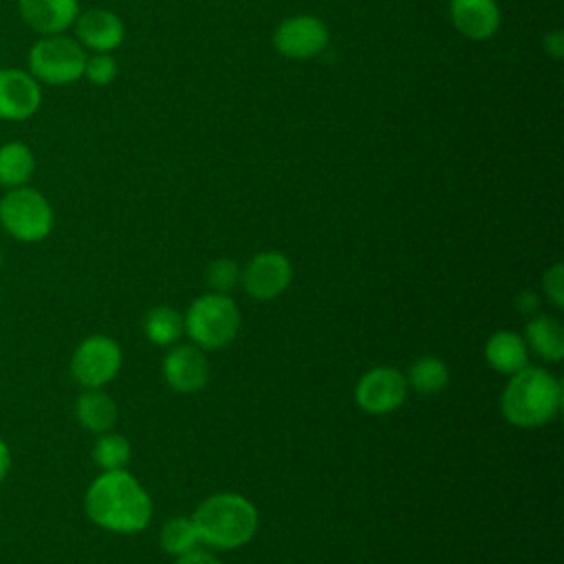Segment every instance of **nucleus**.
Here are the masks:
<instances>
[{
	"instance_id": "f257e3e1",
	"label": "nucleus",
	"mask_w": 564,
	"mask_h": 564,
	"mask_svg": "<svg viewBox=\"0 0 564 564\" xmlns=\"http://www.w3.org/2000/svg\"><path fill=\"white\" fill-rule=\"evenodd\" d=\"M88 518L108 531L134 533L148 527L152 500L141 482L126 469H112L97 476L84 500Z\"/></svg>"
},
{
	"instance_id": "f03ea898",
	"label": "nucleus",
	"mask_w": 564,
	"mask_h": 564,
	"mask_svg": "<svg viewBox=\"0 0 564 564\" xmlns=\"http://www.w3.org/2000/svg\"><path fill=\"white\" fill-rule=\"evenodd\" d=\"M562 405V386L544 368H522L511 375L500 397L505 419L518 427H538L551 421Z\"/></svg>"
},
{
	"instance_id": "7ed1b4c3",
	"label": "nucleus",
	"mask_w": 564,
	"mask_h": 564,
	"mask_svg": "<svg viewBox=\"0 0 564 564\" xmlns=\"http://www.w3.org/2000/svg\"><path fill=\"white\" fill-rule=\"evenodd\" d=\"M192 522L200 542L216 549H238L256 535L258 511L240 494H214L196 507Z\"/></svg>"
},
{
	"instance_id": "20e7f679",
	"label": "nucleus",
	"mask_w": 564,
	"mask_h": 564,
	"mask_svg": "<svg viewBox=\"0 0 564 564\" xmlns=\"http://www.w3.org/2000/svg\"><path fill=\"white\" fill-rule=\"evenodd\" d=\"M183 326L198 348L218 350L236 339L240 330V311L229 295L207 293L189 304Z\"/></svg>"
},
{
	"instance_id": "39448f33",
	"label": "nucleus",
	"mask_w": 564,
	"mask_h": 564,
	"mask_svg": "<svg viewBox=\"0 0 564 564\" xmlns=\"http://www.w3.org/2000/svg\"><path fill=\"white\" fill-rule=\"evenodd\" d=\"M86 48L64 33L59 35H42L35 40L26 55V70L40 82L48 86L73 84L84 77Z\"/></svg>"
},
{
	"instance_id": "423d86ee",
	"label": "nucleus",
	"mask_w": 564,
	"mask_h": 564,
	"mask_svg": "<svg viewBox=\"0 0 564 564\" xmlns=\"http://www.w3.org/2000/svg\"><path fill=\"white\" fill-rule=\"evenodd\" d=\"M55 223L53 207L48 198L29 185L7 189L0 198V225L2 229L20 242L44 240Z\"/></svg>"
},
{
	"instance_id": "0eeeda50",
	"label": "nucleus",
	"mask_w": 564,
	"mask_h": 564,
	"mask_svg": "<svg viewBox=\"0 0 564 564\" xmlns=\"http://www.w3.org/2000/svg\"><path fill=\"white\" fill-rule=\"evenodd\" d=\"M121 368V348L106 335L86 337L73 352L70 372L84 388H101L117 377Z\"/></svg>"
},
{
	"instance_id": "6e6552de",
	"label": "nucleus",
	"mask_w": 564,
	"mask_h": 564,
	"mask_svg": "<svg viewBox=\"0 0 564 564\" xmlns=\"http://www.w3.org/2000/svg\"><path fill=\"white\" fill-rule=\"evenodd\" d=\"M328 26L315 15H291L273 31V46L289 59H311L328 46Z\"/></svg>"
},
{
	"instance_id": "1a4fd4ad",
	"label": "nucleus",
	"mask_w": 564,
	"mask_h": 564,
	"mask_svg": "<svg viewBox=\"0 0 564 564\" xmlns=\"http://www.w3.org/2000/svg\"><path fill=\"white\" fill-rule=\"evenodd\" d=\"M408 397V379L401 370L379 366L361 375L355 388L357 405L368 414H388Z\"/></svg>"
},
{
	"instance_id": "9d476101",
	"label": "nucleus",
	"mask_w": 564,
	"mask_h": 564,
	"mask_svg": "<svg viewBox=\"0 0 564 564\" xmlns=\"http://www.w3.org/2000/svg\"><path fill=\"white\" fill-rule=\"evenodd\" d=\"M42 84L24 68H0V119L26 121L42 106Z\"/></svg>"
},
{
	"instance_id": "9b49d317",
	"label": "nucleus",
	"mask_w": 564,
	"mask_h": 564,
	"mask_svg": "<svg viewBox=\"0 0 564 564\" xmlns=\"http://www.w3.org/2000/svg\"><path fill=\"white\" fill-rule=\"evenodd\" d=\"M293 269L284 253L280 251H262L256 253L247 269L240 273V282L245 291L256 300H273L286 291L291 284Z\"/></svg>"
},
{
	"instance_id": "f8f14e48",
	"label": "nucleus",
	"mask_w": 564,
	"mask_h": 564,
	"mask_svg": "<svg viewBox=\"0 0 564 564\" xmlns=\"http://www.w3.org/2000/svg\"><path fill=\"white\" fill-rule=\"evenodd\" d=\"M75 40L93 53H112L121 46L126 29L121 18L108 9L79 11L75 20Z\"/></svg>"
},
{
	"instance_id": "ddd939ff",
	"label": "nucleus",
	"mask_w": 564,
	"mask_h": 564,
	"mask_svg": "<svg viewBox=\"0 0 564 564\" xmlns=\"http://www.w3.org/2000/svg\"><path fill=\"white\" fill-rule=\"evenodd\" d=\"M22 22L40 35L68 31L79 15V0H18Z\"/></svg>"
},
{
	"instance_id": "4468645a",
	"label": "nucleus",
	"mask_w": 564,
	"mask_h": 564,
	"mask_svg": "<svg viewBox=\"0 0 564 564\" xmlns=\"http://www.w3.org/2000/svg\"><path fill=\"white\" fill-rule=\"evenodd\" d=\"M163 377L176 392H196L209 379V366L198 346H176L163 359Z\"/></svg>"
},
{
	"instance_id": "2eb2a0df",
	"label": "nucleus",
	"mask_w": 564,
	"mask_h": 564,
	"mask_svg": "<svg viewBox=\"0 0 564 564\" xmlns=\"http://www.w3.org/2000/svg\"><path fill=\"white\" fill-rule=\"evenodd\" d=\"M449 18L460 35L482 42L498 31L500 7L496 0H452Z\"/></svg>"
},
{
	"instance_id": "dca6fc26",
	"label": "nucleus",
	"mask_w": 564,
	"mask_h": 564,
	"mask_svg": "<svg viewBox=\"0 0 564 564\" xmlns=\"http://www.w3.org/2000/svg\"><path fill=\"white\" fill-rule=\"evenodd\" d=\"M485 359L494 370L502 375H516L529 366V348L520 335L511 330H498L487 339Z\"/></svg>"
},
{
	"instance_id": "f3484780",
	"label": "nucleus",
	"mask_w": 564,
	"mask_h": 564,
	"mask_svg": "<svg viewBox=\"0 0 564 564\" xmlns=\"http://www.w3.org/2000/svg\"><path fill=\"white\" fill-rule=\"evenodd\" d=\"M75 416L88 432L104 434L117 423V405L99 388H88L75 403Z\"/></svg>"
},
{
	"instance_id": "a211bd4d",
	"label": "nucleus",
	"mask_w": 564,
	"mask_h": 564,
	"mask_svg": "<svg viewBox=\"0 0 564 564\" xmlns=\"http://www.w3.org/2000/svg\"><path fill=\"white\" fill-rule=\"evenodd\" d=\"M35 172V154L24 141H7L0 145V187L13 189L29 185Z\"/></svg>"
},
{
	"instance_id": "6ab92c4d",
	"label": "nucleus",
	"mask_w": 564,
	"mask_h": 564,
	"mask_svg": "<svg viewBox=\"0 0 564 564\" xmlns=\"http://www.w3.org/2000/svg\"><path fill=\"white\" fill-rule=\"evenodd\" d=\"M524 344L542 359L560 361L564 355L562 324L551 315H540L531 319L524 328Z\"/></svg>"
},
{
	"instance_id": "aec40b11",
	"label": "nucleus",
	"mask_w": 564,
	"mask_h": 564,
	"mask_svg": "<svg viewBox=\"0 0 564 564\" xmlns=\"http://www.w3.org/2000/svg\"><path fill=\"white\" fill-rule=\"evenodd\" d=\"M183 330H185L183 317L170 306H156L143 319L145 337L159 346H167V344L176 341Z\"/></svg>"
},
{
	"instance_id": "412c9836",
	"label": "nucleus",
	"mask_w": 564,
	"mask_h": 564,
	"mask_svg": "<svg viewBox=\"0 0 564 564\" xmlns=\"http://www.w3.org/2000/svg\"><path fill=\"white\" fill-rule=\"evenodd\" d=\"M449 381V370L438 357H421L408 372V383L421 394H436Z\"/></svg>"
},
{
	"instance_id": "4be33fe9",
	"label": "nucleus",
	"mask_w": 564,
	"mask_h": 564,
	"mask_svg": "<svg viewBox=\"0 0 564 564\" xmlns=\"http://www.w3.org/2000/svg\"><path fill=\"white\" fill-rule=\"evenodd\" d=\"M93 460L104 471L123 469L130 460V443L121 434L104 432L93 445Z\"/></svg>"
},
{
	"instance_id": "5701e85b",
	"label": "nucleus",
	"mask_w": 564,
	"mask_h": 564,
	"mask_svg": "<svg viewBox=\"0 0 564 564\" xmlns=\"http://www.w3.org/2000/svg\"><path fill=\"white\" fill-rule=\"evenodd\" d=\"M161 546L170 555H183L192 551L200 540L192 518H170L161 529Z\"/></svg>"
},
{
	"instance_id": "b1692460",
	"label": "nucleus",
	"mask_w": 564,
	"mask_h": 564,
	"mask_svg": "<svg viewBox=\"0 0 564 564\" xmlns=\"http://www.w3.org/2000/svg\"><path fill=\"white\" fill-rule=\"evenodd\" d=\"M205 282L212 289V293L229 295V291H234L238 286V282H240V269H238V264L234 260L218 258V260L207 264Z\"/></svg>"
},
{
	"instance_id": "393cba45",
	"label": "nucleus",
	"mask_w": 564,
	"mask_h": 564,
	"mask_svg": "<svg viewBox=\"0 0 564 564\" xmlns=\"http://www.w3.org/2000/svg\"><path fill=\"white\" fill-rule=\"evenodd\" d=\"M84 77L93 86H108V84H112L115 77H117V59L110 53L86 55Z\"/></svg>"
},
{
	"instance_id": "a878e982",
	"label": "nucleus",
	"mask_w": 564,
	"mask_h": 564,
	"mask_svg": "<svg viewBox=\"0 0 564 564\" xmlns=\"http://www.w3.org/2000/svg\"><path fill=\"white\" fill-rule=\"evenodd\" d=\"M542 286L546 291V295L551 297V302L555 306H564V267L562 264H553L544 278H542Z\"/></svg>"
},
{
	"instance_id": "bb28decb",
	"label": "nucleus",
	"mask_w": 564,
	"mask_h": 564,
	"mask_svg": "<svg viewBox=\"0 0 564 564\" xmlns=\"http://www.w3.org/2000/svg\"><path fill=\"white\" fill-rule=\"evenodd\" d=\"M176 564H223L216 555H212L209 551H205V549H192V551H187V553H183V555H178V560H176Z\"/></svg>"
},
{
	"instance_id": "cd10ccee",
	"label": "nucleus",
	"mask_w": 564,
	"mask_h": 564,
	"mask_svg": "<svg viewBox=\"0 0 564 564\" xmlns=\"http://www.w3.org/2000/svg\"><path fill=\"white\" fill-rule=\"evenodd\" d=\"M516 306H518V311L520 313H535L538 311V306H540V300H538V295L533 293V291H520L518 293V297H516Z\"/></svg>"
},
{
	"instance_id": "c85d7f7f",
	"label": "nucleus",
	"mask_w": 564,
	"mask_h": 564,
	"mask_svg": "<svg viewBox=\"0 0 564 564\" xmlns=\"http://www.w3.org/2000/svg\"><path fill=\"white\" fill-rule=\"evenodd\" d=\"M9 469H11V449H9V445L0 438V485H2L4 478L9 476Z\"/></svg>"
},
{
	"instance_id": "c756f323",
	"label": "nucleus",
	"mask_w": 564,
	"mask_h": 564,
	"mask_svg": "<svg viewBox=\"0 0 564 564\" xmlns=\"http://www.w3.org/2000/svg\"><path fill=\"white\" fill-rule=\"evenodd\" d=\"M546 53H551L553 57H562V51H564V44H562V33L560 31H555V33H549L546 35Z\"/></svg>"
},
{
	"instance_id": "7c9ffc66",
	"label": "nucleus",
	"mask_w": 564,
	"mask_h": 564,
	"mask_svg": "<svg viewBox=\"0 0 564 564\" xmlns=\"http://www.w3.org/2000/svg\"><path fill=\"white\" fill-rule=\"evenodd\" d=\"M0 264H2V249H0Z\"/></svg>"
}]
</instances>
